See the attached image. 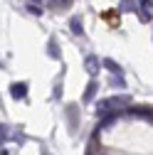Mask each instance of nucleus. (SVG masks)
<instances>
[{"label": "nucleus", "mask_w": 153, "mask_h": 155, "mask_svg": "<svg viewBox=\"0 0 153 155\" xmlns=\"http://www.w3.org/2000/svg\"><path fill=\"white\" fill-rule=\"evenodd\" d=\"M128 104V96H111V99H101L97 104V116H104L106 111L111 108H119V106H126Z\"/></svg>", "instance_id": "obj_1"}, {"label": "nucleus", "mask_w": 153, "mask_h": 155, "mask_svg": "<svg viewBox=\"0 0 153 155\" xmlns=\"http://www.w3.org/2000/svg\"><path fill=\"white\" fill-rule=\"evenodd\" d=\"M99 67H101V62H99V57H94V54H89L87 59H84V69L94 76V74H99Z\"/></svg>", "instance_id": "obj_2"}, {"label": "nucleus", "mask_w": 153, "mask_h": 155, "mask_svg": "<svg viewBox=\"0 0 153 155\" xmlns=\"http://www.w3.org/2000/svg\"><path fill=\"white\" fill-rule=\"evenodd\" d=\"M10 94H12V99H25L27 96V84L25 81H17L10 86Z\"/></svg>", "instance_id": "obj_3"}, {"label": "nucleus", "mask_w": 153, "mask_h": 155, "mask_svg": "<svg viewBox=\"0 0 153 155\" xmlns=\"http://www.w3.org/2000/svg\"><path fill=\"white\" fill-rule=\"evenodd\" d=\"M97 89H99L97 81H89V86H87V91H84V101H91L94 96H97Z\"/></svg>", "instance_id": "obj_4"}, {"label": "nucleus", "mask_w": 153, "mask_h": 155, "mask_svg": "<svg viewBox=\"0 0 153 155\" xmlns=\"http://www.w3.org/2000/svg\"><path fill=\"white\" fill-rule=\"evenodd\" d=\"M101 64H104V67H106V69H109V71H111V74H114V76H116V74H119V76H121V67H119V64H116V62H114V59H104V62H101Z\"/></svg>", "instance_id": "obj_5"}, {"label": "nucleus", "mask_w": 153, "mask_h": 155, "mask_svg": "<svg viewBox=\"0 0 153 155\" xmlns=\"http://www.w3.org/2000/svg\"><path fill=\"white\" fill-rule=\"evenodd\" d=\"M69 25H72V32L74 35H82V20H79V17H72Z\"/></svg>", "instance_id": "obj_6"}, {"label": "nucleus", "mask_w": 153, "mask_h": 155, "mask_svg": "<svg viewBox=\"0 0 153 155\" xmlns=\"http://www.w3.org/2000/svg\"><path fill=\"white\" fill-rule=\"evenodd\" d=\"M49 5H54V8H69V3L72 0H47Z\"/></svg>", "instance_id": "obj_7"}, {"label": "nucleus", "mask_w": 153, "mask_h": 155, "mask_svg": "<svg viewBox=\"0 0 153 155\" xmlns=\"http://www.w3.org/2000/svg\"><path fill=\"white\" fill-rule=\"evenodd\" d=\"M114 121H116V116H114V113H109V116H104V121H101V128H109Z\"/></svg>", "instance_id": "obj_8"}, {"label": "nucleus", "mask_w": 153, "mask_h": 155, "mask_svg": "<svg viewBox=\"0 0 153 155\" xmlns=\"http://www.w3.org/2000/svg\"><path fill=\"white\" fill-rule=\"evenodd\" d=\"M49 57H52V59H57V57H59V52H57V42H54V40H49Z\"/></svg>", "instance_id": "obj_9"}, {"label": "nucleus", "mask_w": 153, "mask_h": 155, "mask_svg": "<svg viewBox=\"0 0 153 155\" xmlns=\"http://www.w3.org/2000/svg\"><path fill=\"white\" fill-rule=\"evenodd\" d=\"M136 12H138V20H141V22H148V20H151V15H148L146 10H136Z\"/></svg>", "instance_id": "obj_10"}, {"label": "nucleus", "mask_w": 153, "mask_h": 155, "mask_svg": "<svg viewBox=\"0 0 153 155\" xmlns=\"http://www.w3.org/2000/svg\"><path fill=\"white\" fill-rule=\"evenodd\" d=\"M27 10H30L32 15H42V8H40V5H32V3H30V5H27Z\"/></svg>", "instance_id": "obj_11"}, {"label": "nucleus", "mask_w": 153, "mask_h": 155, "mask_svg": "<svg viewBox=\"0 0 153 155\" xmlns=\"http://www.w3.org/2000/svg\"><path fill=\"white\" fill-rule=\"evenodd\" d=\"M0 138H10V130H8L5 123H0Z\"/></svg>", "instance_id": "obj_12"}, {"label": "nucleus", "mask_w": 153, "mask_h": 155, "mask_svg": "<svg viewBox=\"0 0 153 155\" xmlns=\"http://www.w3.org/2000/svg\"><path fill=\"white\" fill-rule=\"evenodd\" d=\"M111 84H114V86H121V89L126 86V81L121 79V76H114V79H111Z\"/></svg>", "instance_id": "obj_13"}, {"label": "nucleus", "mask_w": 153, "mask_h": 155, "mask_svg": "<svg viewBox=\"0 0 153 155\" xmlns=\"http://www.w3.org/2000/svg\"><path fill=\"white\" fill-rule=\"evenodd\" d=\"M121 8H124V10H131V8H133V0H121Z\"/></svg>", "instance_id": "obj_14"}, {"label": "nucleus", "mask_w": 153, "mask_h": 155, "mask_svg": "<svg viewBox=\"0 0 153 155\" xmlns=\"http://www.w3.org/2000/svg\"><path fill=\"white\" fill-rule=\"evenodd\" d=\"M141 5H143V8H151V5H153V0H141Z\"/></svg>", "instance_id": "obj_15"}, {"label": "nucleus", "mask_w": 153, "mask_h": 155, "mask_svg": "<svg viewBox=\"0 0 153 155\" xmlns=\"http://www.w3.org/2000/svg\"><path fill=\"white\" fill-rule=\"evenodd\" d=\"M37 3H42V0H32V5H37Z\"/></svg>", "instance_id": "obj_16"}, {"label": "nucleus", "mask_w": 153, "mask_h": 155, "mask_svg": "<svg viewBox=\"0 0 153 155\" xmlns=\"http://www.w3.org/2000/svg\"><path fill=\"white\" fill-rule=\"evenodd\" d=\"M89 155H91V153H89Z\"/></svg>", "instance_id": "obj_17"}]
</instances>
